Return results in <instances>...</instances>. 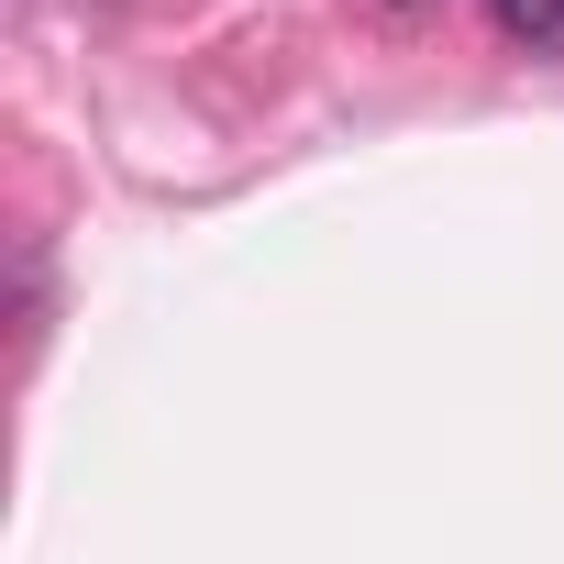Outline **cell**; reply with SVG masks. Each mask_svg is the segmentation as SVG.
Listing matches in <instances>:
<instances>
[{"mask_svg": "<svg viewBox=\"0 0 564 564\" xmlns=\"http://www.w3.org/2000/svg\"><path fill=\"white\" fill-rule=\"evenodd\" d=\"M498 23H509L531 56H564V0H498Z\"/></svg>", "mask_w": 564, "mask_h": 564, "instance_id": "1", "label": "cell"}, {"mask_svg": "<svg viewBox=\"0 0 564 564\" xmlns=\"http://www.w3.org/2000/svg\"><path fill=\"white\" fill-rule=\"evenodd\" d=\"M388 12H443V0H388Z\"/></svg>", "mask_w": 564, "mask_h": 564, "instance_id": "2", "label": "cell"}]
</instances>
